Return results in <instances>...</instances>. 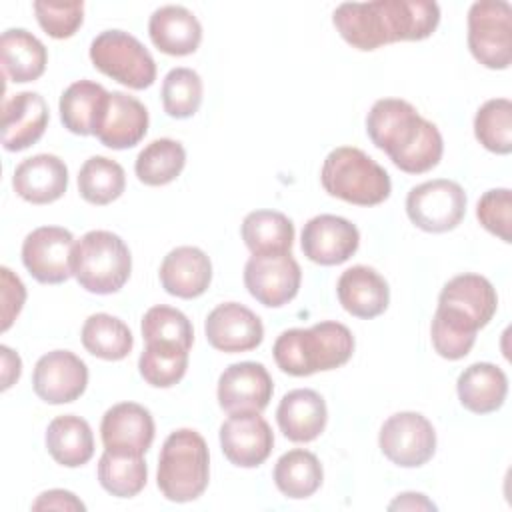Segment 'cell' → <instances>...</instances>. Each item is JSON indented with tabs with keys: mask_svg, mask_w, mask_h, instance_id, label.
Segmentation results:
<instances>
[{
	"mask_svg": "<svg viewBox=\"0 0 512 512\" xmlns=\"http://www.w3.org/2000/svg\"><path fill=\"white\" fill-rule=\"evenodd\" d=\"M332 22L352 48L370 52L384 44L432 36L440 22V8L430 0L344 2L334 10Z\"/></svg>",
	"mask_w": 512,
	"mask_h": 512,
	"instance_id": "1",
	"label": "cell"
},
{
	"mask_svg": "<svg viewBox=\"0 0 512 512\" xmlns=\"http://www.w3.org/2000/svg\"><path fill=\"white\" fill-rule=\"evenodd\" d=\"M366 132L376 148L408 174L432 170L444 152L442 134L430 120L400 98L376 100L366 116Z\"/></svg>",
	"mask_w": 512,
	"mask_h": 512,
	"instance_id": "2",
	"label": "cell"
},
{
	"mask_svg": "<svg viewBox=\"0 0 512 512\" xmlns=\"http://www.w3.org/2000/svg\"><path fill=\"white\" fill-rule=\"evenodd\" d=\"M354 336L348 326L324 320L310 328L284 330L272 348L278 368L290 376H310L340 368L352 358Z\"/></svg>",
	"mask_w": 512,
	"mask_h": 512,
	"instance_id": "3",
	"label": "cell"
},
{
	"mask_svg": "<svg viewBox=\"0 0 512 512\" xmlns=\"http://www.w3.org/2000/svg\"><path fill=\"white\" fill-rule=\"evenodd\" d=\"M210 480L206 440L192 428L168 434L158 456L156 484L172 502H190L204 494Z\"/></svg>",
	"mask_w": 512,
	"mask_h": 512,
	"instance_id": "4",
	"label": "cell"
},
{
	"mask_svg": "<svg viewBox=\"0 0 512 512\" xmlns=\"http://www.w3.org/2000/svg\"><path fill=\"white\" fill-rule=\"evenodd\" d=\"M320 182L330 196L356 206H376L392 192L388 172L354 146L334 148L324 158Z\"/></svg>",
	"mask_w": 512,
	"mask_h": 512,
	"instance_id": "5",
	"label": "cell"
},
{
	"mask_svg": "<svg viewBox=\"0 0 512 512\" xmlns=\"http://www.w3.org/2000/svg\"><path fill=\"white\" fill-rule=\"evenodd\" d=\"M132 256L126 242L110 230H90L72 250V276L92 294H114L130 278Z\"/></svg>",
	"mask_w": 512,
	"mask_h": 512,
	"instance_id": "6",
	"label": "cell"
},
{
	"mask_svg": "<svg viewBox=\"0 0 512 512\" xmlns=\"http://www.w3.org/2000/svg\"><path fill=\"white\" fill-rule=\"evenodd\" d=\"M90 60L96 70L112 80L144 90L156 80V62L146 46L124 30H104L90 44Z\"/></svg>",
	"mask_w": 512,
	"mask_h": 512,
	"instance_id": "7",
	"label": "cell"
},
{
	"mask_svg": "<svg viewBox=\"0 0 512 512\" xmlns=\"http://www.w3.org/2000/svg\"><path fill=\"white\" fill-rule=\"evenodd\" d=\"M468 48L490 70L512 62V8L504 0H480L468 10Z\"/></svg>",
	"mask_w": 512,
	"mask_h": 512,
	"instance_id": "8",
	"label": "cell"
},
{
	"mask_svg": "<svg viewBox=\"0 0 512 512\" xmlns=\"http://www.w3.org/2000/svg\"><path fill=\"white\" fill-rule=\"evenodd\" d=\"M464 188L448 178H436L414 186L406 196V214L424 232L454 230L466 214Z\"/></svg>",
	"mask_w": 512,
	"mask_h": 512,
	"instance_id": "9",
	"label": "cell"
},
{
	"mask_svg": "<svg viewBox=\"0 0 512 512\" xmlns=\"http://www.w3.org/2000/svg\"><path fill=\"white\" fill-rule=\"evenodd\" d=\"M382 454L396 466L418 468L436 452V432L420 412H396L380 428Z\"/></svg>",
	"mask_w": 512,
	"mask_h": 512,
	"instance_id": "10",
	"label": "cell"
},
{
	"mask_svg": "<svg viewBox=\"0 0 512 512\" xmlns=\"http://www.w3.org/2000/svg\"><path fill=\"white\" fill-rule=\"evenodd\" d=\"M302 270L292 252L252 254L244 266V286L268 308L288 304L300 290Z\"/></svg>",
	"mask_w": 512,
	"mask_h": 512,
	"instance_id": "11",
	"label": "cell"
},
{
	"mask_svg": "<svg viewBox=\"0 0 512 512\" xmlns=\"http://www.w3.org/2000/svg\"><path fill=\"white\" fill-rule=\"evenodd\" d=\"M74 236L62 226H40L22 242V262L42 284H62L72 276Z\"/></svg>",
	"mask_w": 512,
	"mask_h": 512,
	"instance_id": "12",
	"label": "cell"
},
{
	"mask_svg": "<svg viewBox=\"0 0 512 512\" xmlns=\"http://www.w3.org/2000/svg\"><path fill=\"white\" fill-rule=\"evenodd\" d=\"M88 386V368L70 350L44 354L32 372V388L46 404H68L78 400Z\"/></svg>",
	"mask_w": 512,
	"mask_h": 512,
	"instance_id": "13",
	"label": "cell"
},
{
	"mask_svg": "<svg viewBox=\"0 0 512 512\" xmlns=\"http://www.w3.org/2000/svg\"><path fill=\"white\" fill-rule=\"evenodd\" d=\"M360 244L358 228L336 214H318L302 228V252L320 266H336L346 262Z\"/></svg>",
	"mask_w": 512,
	"mask_h": 512,
	"instance_id": "14",
	"label": "cell"
},
{
	"mask_svg": "<svg viewBox=\"0 0 512 512\" xmlns=\"http://www.w3.org/2000/svg\"><path fill=\"white\" fill-rule=\"evenodd\" d=\"M148 132L146 106L120 90L108 92L94 124V136L112 150L136 146Z\"/></svg>",
	"mask_w": 512,
	"mask_h": 512,
	"instance_id": "15",
	"label": "cell"
},
{
	"mask_svg": "<svg viewBox=\"0 0 512 512\" xmlns=\"http://www.w3.org/2000/svg\"><path fill=\"white\" fill-rule=\"evenodd\" d=\"M274 434L260 412H236L220 426V448L240 468L260 466L272 452Z\"/></svg>",
	"mask_w": 512,
	"mask_h": 512,
	"instance_id": "16",
	"label": "cell"
},
{
	"mask_svg": "<svg viewBox=\"0 0 512 512\" xmlns=\"http://www.w3.org/2000/svg\"><path fill=\"white\" fill-rule=\"evenodd\" d=\"M272 376L260 362L230 364L218 378V404L224 412H262L272 400Z\"/></svg>",
	"mask_w": 512,
	"mask_h": 512,
	"instance_id": "17",
	"label": "cell"
},
{
	"mask_svg": "<svg viewBox=\"0 0 512 512\" xmlns=\"http://www.w3.org/2000/svg\"><path fill=\"white\" fill-rule=\"evenodd\" d=\"M154 432L156 428L150 410L136 402L114 404L104 412L100 422L104 448L118 454L144 456L152 446Z\"/></svg>",
	"mask_w": 512,
	"mask_h": 512,
	"instance_id": "18",
	"label": "cell"
},
{
	"mask_svg": "<svg viewBox=\"0 0 512 512\" xmlns=\"http://www.w3.org/2000/svg\"><path fill=\"white\" fill-rule=\"evenodd\" d=\"M206 340L212 348L228 354L248 352L260 346L264 338L262 320L244 304H218L204 322Z\"/></svg>",
	"mask_w": 512,
	"mask_h": 512,
	"instance_id": "19",
	"label": "cell"
},
{
	"mask_svg": "<svg viewBox=\"0 0 512 512\" xmlns=\"http://www.w3.org/2000/svg\"><path fill=\"white\" fill-rule=\"evenodd\" d=\"M48 120V106L38 92L14 94L2 106V146L8 152L30 148L42 138Z\"/></svg>",
	"mask_w": 512,
	"mask_h": 512,
	"instance_id": "20",
	"label": "cell"
},
{
	"mask_svg": "<svg viewBox=\"0 0 512 512\" xmlns=\"http://www.w3.org/2000/svg\"><path fill=\"white\" fill-rule=\"evenodd\" d=\"M14 192L30 204H50L68 188V168L54 154H36L22 160L12 176Z\"/></svg>",
	"mask_w": 512,
	"mask_h": 512,
	"instance_id": "21",
	"label": "cell"
},
{
	"mask_svg": "<svg viewBox=\"0 0 512 512\" xmlns=\"http://www.w3.org/2000/svg\"><path fill=\"white\" fill-rule=\"evenodd\" d=\"M160 284L176 298H198L212 282V262L196 246H178L170 250L160 264Z\"/></svg>",
	"mask_w": 512,
	"mask_h": 512,
	"instance_id": "22",
	"label": "cell"
},
{
	"mask_svg": "<svg viewBox=\"0 0 512 512\" xmlns=\"http://www.w3.org/2000/svg\"><path fill=\"white\" fill-rule=\"evenodd\" d=\"M336 294L342 308L356 318H376L390 302L388 282L370 266L358 264L344 270L336 284Z\"/></svg>",
	"mask_w": 512,
	"mask_h": 512,
	"instance_id": "23",
	"label": "cell"
},
{
	"mask_svg": "<svg viewBox=\"0 0 512 512\" xmlns=\"http://www.w3.org/2000/svg\"><path fill=\"white\" fill-rule=\"evenodd\" d=\"M276 420L282 434L292 442L316 440L328 422V410L324 398L310 388L290 390L282 396Z\"/></svg>",
	"mask_w": 512,
	"mask_h": 512,
	"instance_id": "24",
	"label": "cell"
},
{
	"mask_svg": "<svg viewBox=\"0 0 512 512\" xmlns=\"http://www.w3.org/2000/svg\"><path fill=\"white\" fill-rule=\"evenodd\" d=\"M152 44L170 56H188L202 42V26L198 18L184 6H160L148 20Z\"/></svg>",
	"mask_w": 512,
	"mask_h": 512,
	"instance_id": "25",
	"label": "cell"
},
{
	"mask_svg": "<svg viewBox=\"0 0 512 512\" xmlns=\"http://www.w3.org/2000/svg\"><path fill=\"white\" fill-rule=\"evenodd\" d=\"M438 306H446L468 316L478 328H484L498 308V294L488 278L480 274H458L450 278L440 296Z\"/></svg>",
	"mask_w": 512,
	"mask_h": 512,
	"instance_id": "26",
	"label": "cell"
},
{
	"mask_svg": "<svg viewBox=\"0 0 512 512\" xmlns=\"http://www.w3.org/2000/svg\"><path fill=\"white\" fill-rule=\"evenodd\" d=\"M456 392L466 410L474 414H490L504 404L508 394V378L496 364L476 362L460 372Z\"/></svg>",
	"mask_w": 512,
	"mask_h": 512,
	"instance_id": "27",
	"label": "cell"
},
{
	"mask_svg": "<svg viewBox=\"0 0 512 512\" xmlns=\"http://www.w3.org/2000/svg\"><path fill=\"white\" fill-rule=\"evenodd\" d=\"M0 54L4 76L18 84L40 78L48 64L46 46L24 28H8L2 32Z\"/></svg>",
	"mask_w": 512,
	"mask_h": 512,
	"instance_id": "28",
	"label": "cell"
},
{
	"mask_svg": "<svg viewBox=\"0 0 512 512\" xmlns=\"http://www.w3.org/2000/svg\"><path fill=\"white\" fill-rule=\"evenodd\" d=\"M46 448L60 466L78 468L94 454L92 428L76 414L56 416L46 428Z\"/></svg>",
	"mask_w": 512,
	"mask_h": 512,
	"instance_id": "29",
	"label": "cell"
},
{
	"mask_svg": "<svg viewBox=\"0 0 512 512\" xmlns=\"http://www.w3.org/2000/svg\"><path fill=\"white\" fill-rule=\"evenodd\" d=\"M240 234L252 254L290 252L294 242V224L282 212L254 210L242 220Z\"/></svg>",
	"mask_w": 512,
	"mask_h": 512,
	"instance_id": "30",
	"label": "cell"
},
{
	"mask_svg": "<svg viewBox=\"0 0 512 512\" xmlns=\"http://www.w3.org/2000/svg\"><path fill=\"white\" fill-rule=\"evenodd\" d=\"M106 96L108 90L98 82H72L60 96V120L64 128L78 136L94 134V124Z\"/></svg>",
	"mask_w": 512,
	"mask_h": 512,
	"instance_id": "31",
	"label": "cell"
},
{
	"mask_svg": "<svg viewBox=\"0 0 512 512\" xmlns=\"http://www.w3.org/2000/svg\"><path fill=\"white\" fill-rule=\"evenodd\" d=\"M322 480L324 470L320 460L304 448L288 450L274 466V484L286 498H308L322 486Z\"/></svg>",
	"mask_w": 512,
	"mask_h": 512,
	"instance_id": "32",
	"label": "cell"
},
{
	"mask_svg": "<svg viewBox=\"0 0 512 512\" xmlns=\"http://www.w3.org/2000/svg\"><path fill=\"white\" fill-rule=\"evenodd\" d=\"M82 346L96 358L102 360H122L130 354L134 346V336L130 328L116 316L98 312L86 318L82 332Z\"/></svg>",
	"mask_w": 512,
	"mask_h": 512,
	"instance_id": "33",
	"label": "cell"
},
{
	"mask_svg": "<svg viewBox=\"0 0 512 512\" xmlns=\"http://www.w3.org/2000/svg\"><path fill=\"white\" fill-rule=\"evenodd\" d=\"M186 164V150L178 140L158 138L136 156V176L146 186H164L180 176Z\"/></svg>",
	"mask_w": 512,
	"mask_h": 512,
	"instance_id": "34",
	"label": "cell"
},
{
	"mask_svg": "<svg viewBox=\"0 0 512 512\" xmlns=\"http://www.w3.org/2000/svg\"><path fill=\"white\" fill-rule=\"evenodd\" d=\"M480 328L462 312L438 306L430 324V338L434 350L446 360L464 358L474 342Z\"/></svg>",
	"mask_w": 512,
	"mask_h": 512,
	"instance_id": "35",
	"label": "cell"
},
{
	"mask_svg": "<svg viewBox=\"0 0 512 512\" xmlns=\"http://www.w3.org/2000/svg\"><path fill=\"white\" fill-rule=\"evenodd\" d=\"M126 188L124 168L106 156L88 158L78 172V192L94 206H104L122 196Z\"/></svg>",
	"mask_w": 512,
	"mask_h": 512,
	"instance_id": "36",
	"label": "cell"
},
{
	"mask_svg": "<svg viewBox=\"0 0 512 512\" xmlns=\"http://www.w3.org/2000/svg\"><path fill=\"white\" fill-rule=\"evenodd\" d=\"M146 478L148 468L142 456L104 450L98 460V482L116 498L136 496L146 486Z\"/></svg>",
	"mask_w": 512,
	"mask_h": 512,
	"instance_id": "37",
	"label": "cell"
},
{
	"mask_svg": "<svg viewBox=\"0 0 512 512\" xmlns=\"http://www.w3.org/2000/svg\"><path fill=\"white\" fill-rule=\"evenodd\" d=\"M188 368V350L166 342H146L138 358L140 376L154 388L178 384Z\"/></svg>",
	"mask_w": 512,
	"mask_h": 512,
	"instance_id": "38",
	"label": "cell"
},
{
	"mask_svg": "<svg viewBox=\"0 0 512 512\" xmlns=\"http://www.w3.org/2000/svg\"><path fill=\"white\" fill-rule=\"evenodd\" d=\"M476 140L494 154L512 152V102L508 98L486 100L474 116Z\"/></svg>",
	"mask_w": 512,
	"mask_h": 512,
	"instance_id": "39",
	"label": "cell"
},
{
	"mask_svg": "<svg viewBox=\"0 0 512 512\" xmlns=\"http://www.w3.org/2000/svg\"><path fill=\"white\" fill-rule=\"evenodd\" d=\"M162 106L170 118H190L202 104V78L192 68H172L162 80Z\"/></svg>",
	"mask_w": 512,
	"mask_h": 512,
	"instance_id": "40",
	"label": "cell"
},
{
	"mask_svg": "<svg viewBox=\"0 0 512 512\" xmlns=\"http://www.w3.org/2000/svg\"><path fill=\"white\" fill-rule=\"evenodd\" d=\"M142 336L146 342H166L190 350L194 330L184 312L172 306H152L142 316Z\"/></svg>",
	"mask_w": 512,
	"mask_h": 512,
	"instance_id": "41",
	"label": "cell"
},
{
	"mask_svg": "<svg viewBox=\"0 0 512 512\" xmlns=\"http://www.w3.org/2000/svg\"><path fill=\"white\" fill-rule=\"evenodd\" d=\"M32 8H34L40 28L56 40L74 36L84 20V2L36 0L32 4Z\"/></svg>",
	"mask_w": 512,
	"mask_h": 512,
	"instance_id": "42",
	"label": "cell"
},
{
	"mask_svg": "<svg viewBox=\"0 0 512 512\" xmlns=\"http://www.w3.org/2000/svg\"><path fill=\"white\" fill-rule=\"evenodd\" d=\"M480 224L506 244L512 242V192L508 188H492L484 192L476 204Z\"/></svg>",
	"mask_w": 512,
	"mask_h": 512,
	"instance_id": "43",
	"label": "cell"
},
{
	"mask_svg": "<svg viewBox=\"0 0 512 512\" xmlns=\"http://www.w3.org/2000/svg\"><path fill=\"white\" fill-rule=\"evenodd\" d=\"M0 276H2V332H6L24 306L26 288L22 280L6 266L0 268Z\"/></svg>",
	"mask_w": 512,
	"mask_h": 512,
	"instance_id": "44",
	"label": "cell"
},
{
	"mask_svg": "<svg viewBox=\"0 0 512 512\" xmlns=\"http://www.w3.org/2000/svg\"><path fill=\"white\" fill-rule=\"evenodd\" d=\"M32 510H86L84 502L70 490L52 488L32 502Z\"/></svg>",
	"mask_w": 512,
	"mask_h": 512,
	"instance_id": "45",
	"label": "cell"
},
{
	"mask_svg": "<svg viewBox=\"0 0 512 512\" xmlns=\"http://www.w3.org/2000/svg\"><path fill=\"white\" fill-rule=\"evenodd\" d=\"M2 352V390H8L22 374V362L16 352H12L8 346H0Z\"/></svg>",
	"mask_w": 512,
	"mask_h": 512,
	"instance_id": "46",
	"label": "cell"
},
{
	"mask_svg": "<svg viewBox=\"0 0 512 512\" xmlns=\"http://www.w3.org/2000/svg\"><path fill=\"white\" fill-rule=\"evenodd\" d=\"M388 508L390 510H436V504L430 502L420 492H404V494H398V498H394L388 504Z\"/></svg>",
	"mask_w": 512,
	"mask_h": 512,
	"instance_id": "47",
	"label": "cell"
}]
</instances>
